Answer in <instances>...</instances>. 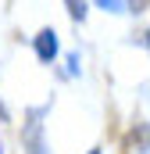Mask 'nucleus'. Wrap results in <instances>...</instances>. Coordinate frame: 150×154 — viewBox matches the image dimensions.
Returning <instances> with one entry per match:
<instances>
[{"mask_svg":"<svg viewBox=\"0 0 150 154\" xmlns=\"http://www.w3.org/2000/svg\"><path fill=\"white\" fill-rule=\"evenodd\" d=\"M50 115V104H39V108H29L25 115V125H22V147L29 154H50L46 147V136H43V118Z\"/></svg>","mask_w":150,"mask_h":154,"instance_id":"1","label":"nucleus"},{"mask_svg":"<svg viewBox=\"0 0 150 154\" xmlns=\"http://www.w3.org/2000/svg\"><path fill=\"white\" fill-rule=\"evenodd\" d=\"M57 50H61V47H57V32H54V29H43L36 36V57L50 65V61L57 57Z\"/></svg>","mask_w":150,"mask_h":154,"instance_id":"2","label":"nucleus"},{"mask_svg":"<svg viewBox=\"0 0 150 154\" xmlns=\"http://www.w3.org/2000/svg\"><path fill=\"white\" fill-rule=\"evenodd\" d=\"M132 147L140 154H150V122H143V125L132 129Z\"/></svg>","mask_w":150,"mask_h":154,"instance_id":"3","label":"nucleus"},{"mask_svg":"<svg viewBox=\"0 0 150 154\" xmlns=\"http://www.w3.org/2000/svg\"><path fill=\"white\" fill-rule=\"evenodd\" d=\"M64 7H68V14H72V22H86V14H89V7H86V0H64Z\"/></svg>","mask_w":150,"mask_h":154,"instance_id":"4","label":"nucleus"},{"mask_svg":"<svg viewBox=\"0 0 150 154\" xmlns=\"http://www.w3.org/2000/svg\"><path fill=\"white\" fill-rule=\"evenodd\" d=\"M97 7H100V11H107V14H122V11H129L122 0H97Z\"/></svg>","mask_w":150,"mask_h":154,"instance_id":"5","label":"nucleus"},{"mask_svg":"<svg viewBox=\"0 0 150 154\" xmlns=\"http://www.w3.org/2000/svg\"><path fill=\"white\" fill-rule=\"evenodd\" d=\"M147 4H150V0H129V4H125V7H129V11H136V14H140V11H147Z\"/></svg>","mask_w":150,"mask_h":154,"instance_id":"6","label":"nucleus"},{"mask_svg":"<svg viewBox=\"0 0 150 154\" xmlns=\"http://www.w3.org/2000/svg\"><path fill=\"white\" fill-rule=\"evenodd\" d=\"M143 47H150V29H147V32H143Z\"/></svg>","mask_w":150,"mask_h":154,"instance_id":"7","label":"nucleus"},{"mask_svg":"<svg viewBox=\"0 0 150 154\" xmlns=\"http://www.w3.org/2000/svg\"><path fill=\"white\" fill-rule=\"evenodd\" d=\"M0 118H7V108H4V104H0Z\"/></svg>","mask_w":150,"mask_h":154,"instance_id":"8","label":"nucleus"},{"mask_svg":"<svg viewBox=\"0 0 150 154\" xmlns=\"http://www.w3.org/2000/svg\"><path fill=\"white\" fill-rule=\"evenodd\" d=\"M86 154H104V151H100V147H93V151H86Z\"/></svg>","mask_w":150,"mask_h":154,"instance_id":"9","label":"nucleus"},{"mask_svg":"<svg viewBox=\"0 0 150 154\" xmlns=\"http://www.w3.org/2000/svg\"><path fill=\"white\" fill-rule=\"evenodd\" d=\"M0 154H4V143H0Z\"/></svg>","mask_w":150,"mask_h":154,"instance_id":"10","label":"nucleus"}]
</instances>
